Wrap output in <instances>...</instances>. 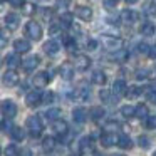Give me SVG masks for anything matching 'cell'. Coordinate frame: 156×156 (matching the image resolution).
I'll return each instance as SVG.
<instances>
[{
	"mask_svg": "<svg viewBox=\"0 0 156 156\" xmlns=\"http://www.w3.org/2000/svg\"><path fill=\"white\" fill-rule=\"evenodd\" d=\"M25 126H27L29 134H30L32 138H39V136L42 134V129H44L42 119H41V116H37V114L29 116V118H27V122H25Z\"/></svg>",
	"mask_w": 156,
	"mask_h": 156,
	"instance_id": "6da1fadb",
	"label": "cell"
},
{
	"mask_svg": "<svg viewBox=\"0 0 156 156\" xmlns=\"http://www.w3.org/2000/svg\"><path fill=\"white\" fill-rule=\"evenodd\" d=\"M25 34H27V37L32 39V41H41V39H42V27H41V24L35 22V20L27 22V25H25Z\"/></svg>",
	"mask_w": 156,
	"mask_h": 156,
	"instance_id": "7a4b0ae2",
	"label": "cell"
},
{
	"mask_svg": "<svg viewBox=\"0 0 156 156\" xmlns=\"http://www.w3.org/2000/svg\"><path fill=\"white\" fill-rule=\"evenodd\" d=\"M79 154L81 156H94L96 154V146L91 138H82L79 143Z\"/></svg>",
	"mask_w": 156,
	"mask_h": 156,
	"instance_id": "3957f363",
	"label": "cell"
},
{
	"mask_svg": "<svg viewBox=\"0 0 156 156\" xmlns=\"http://www.w3.org/2000/svg\"><path fill=\"white\" fill-rule=\"evenodd\" d=\"M2 114L5 116V119H12L15 114H17V106L12 99H5L2 102Z\"/></svg>",
	"mask_w": 156,
	"mask_h": 156,
	"instance_id": "277c9868",
	"label": "cell"
},
{
	"mask_svg": "<svg viewBox=\"0 0 156 156\" xmlns=\"http://www.w3.org/2000/svg\"><path fill=\"white\" fill-rule=\"evenodd\" d=\"M102 44H104L106 51L109 52H119L122 49V41L119 37H106Z\"/></svg>",
	"mask_w": 156,
	"mask_h": 156,
	"instance_id": "5b68a950",
	"label": "cell"
},
{
	"mask_svg": "<svg viewBox=\"0 0 156 156\" xmlns=\"http://www.w3.org/2000/svg\"><path fill=\"white\" fill-rule=\"evenodd\" d=\"M51 81H52L51 72H45V71L37 72V74H35V77H34V84H35V87H45V86H47Z\"/></svg>",
	"mask_w": 156,
	"mask_h": 156,
	"instance_id": "8992f818",
	"label": "cell"
},
{
	"mask_svg": "<svg viewBox=\"0 0 156 156\" xmlns=\"http://www.w3.org/2000/svg\"><path fill=\"white\" fill-rule=\"evenodd\" d=\"M2 81H4V86H9V87H12V86L19 84V74L15 72V69H9V71H5L4 77H2Z\"/></svg>",
	"mask_w": 156,
	"mask_h": 156,
	"instance_id": "52a82bcc",
	"label": "cell"
},
{
	"mask_svg": "<svg viewBox=\"0 0 156 156\" xmlns=\"http://www.w3.org/2000/svg\"><path fill=\"white\" fill-rule=\"evenodd\" d=\"M42 98H44V94H42L41 91H32L27 94L25 102H27V106H30V108H35V106L42 104Z\"/></svg>",
	"mask_w": 156,
	"mask_h": 156,
	"instance_id": "ba28073f",
	"label": "cell"
},
{
	"mask_svg": "<svg viewBox=\"0 0 156 156\" xmlns=\"http://www.w3.org/2000/svg\"><path fill=\"white\" fill-rule=\"evenodd\" d=\"M39 64H41V57H39V55H29L27 59L22 61V67H24L27 72L35 71V67H37Z\"/></svg>",
	"mask_w": 156,
	"mask_h": 156,
	"instance_id": "9c48e42d",
	"label": "cell"
},
{
	"mask_svg": "<svg viewBox=\"0 0 156 156\" xmlns=\"http://www.w3.org/2000/svg\"><path fill=\"white\" fill-rule=\"evenodd\" d=\"M89 66H91V59H89L87 55H84V54L76 55V59H74V67L77 69V71H87Z\"/></svg>",
	"mask_w": 156,
	"mask_h": 156,
	"instance_id": "30bf717a",
	"label": "cell"
},
{
	"mask_svg": "<svg viewBox=\"0 0 156 156\" xmlns=\"http://www.w3.org/2000/svg\"><path fill=\"white\" fill-rule=\"evenodd\" d=\"M138 19H139V14L133 9H124L121 12V20L126 22V24H134V22H138Z\"/></svg>",
	"mask_w": 156,
	"mask_h": 156,
	"instance_id": "8fae6325",
	"label": "cell"
},
{
	"mask_svg": "<svg viewBox=\"0 0 156 156\" xmlns=\"http://www.w3.org/2000/svg\"><path fill=\"white\" fill-rule=\"evenodd\" d=\"M118 141H119V138L114 134V133H111V131L104 133V134L101 136V144L104 146V148H111V146L118 144Z\"/></svg>",
	"mask_w": 156,
	"mask_h": 156,
	"instance_id": "7c38bea8",
	"label": "cell"
},
{
	"mask_svg": "<svg viewBox=\"0 0 156 156\" xmlns=\"http://www.w3.org/2000/svg\"><path fill=\"white\" fill-rule=\"evenodd\" d=\"M52 129H54L59 136H64V134H67V131H69V124L64 119L59 118V119H55V121H52Z\"/></svg>",
	"mask_w": 156,
	"mask_h": 156,
	"instance_id": "4fadbf2b",
	"label": "cell"
},
{
	"mask_svg": "<svg viewBox=\"0 0 156 156\" xmlns=\"http://www.w3.org/2000/svg\"><path fill=\"white\" fill-rule=\"evenodd\" d=\"M5 25H7L9 30H15V29L19 27V22H20V17H19L17 14H7L5 15Z\"/></svg>",
	"mask_w": 156,
	"mask_h": 156,
	"instance_id": "5bb4252c",
	"label": "cell"
},
{
	"mask_svg": "<svg viewBox=\"0 0 156 156\" xmlns=\"http://www.w3.org/2000/svg\"><path fill=\"white\" fill-rule=\"evenodd\" d=\"M126 91H128V84H126V81H122V79H118V81H114V84H112V92H114L116 96H126Z\"/></svg>",
	"mask_w": 156,
	"mask_h": 156,
	"instance_id": "9a60e30c",
	"label": "cell"
},
{
	"mask_svg": "<svg viewBox=\"0 0 156 156\" xmlns=\"http://www.w3.org/2000/svg\"><path fill=\"white\" fill-rule=\"evenodd\" d=\"M14 49L19 54H25V52L30 51V42L25 41V39H17V41L14 42Z\"/></svg>",
	"mask_w": 156,
	"mask_h": 156,
	"instance_id": "2e32d148",
	"label": "cell"
},
{
	"mask_svg": "<svg viewBox=\"0 0 156 156\" xmlns=\"http://www.w3.org/2000/svg\"><path fill=\"white\" fill-rule=\"evenodd\" d=\"M59 51H61V44L57 41H47L44 44V52L49 55H55Z\"/></svg>",
	"mask_w": 156,
	"mask_h": 156,
	"instance_id": "e0dca14e",
	"label": "cell"
},
{
	"mask_svg": "<svg viewBox=\"0 0 156 156\" xmlns=\"http://www.w3.org/2000/svg\"><path fill=\"white\" fill-rule=\"evenodd\" d=\"M87 111H86V108H74L72 109V119H74L76 122H86V119H87Z\"/></svg>",
	"mask_w": 156,
	"mask_h": 156,
	"instance_id": "ac0fdd59",
	"label": "cell"
},
{
	"mask_svg": "<svg viewBox=\"0 0 156 156\" xmlns=\"http://www.w3.org/2000/svg\"><path fill=\"white\" fill-rule=\"evenodd\" d=\"M76 15H77L81 20H91V17H92V10L89 7H86V5H79L77 9H76Z\"/></svg>",
	"mask_w": 156,
	"mask_h": 156,
	"instance_id": "d6986e66",
	"label": "cell"
},
{
	"mask_svg": "<svg viewBox=\"0 0 156 156\" xmlns=\"http://www.w3.org/2000/svg\"><path fill=\"white\" fill-rule=\"evenodd\" d=\"M5 64L9 66V69H15V67H19V66L22 64L20 57H19V52H15V54H9V55H5Z\"/></svg>",
	"mask_w": 156,
	"mask_h": 156,
	"instance_id": "ffe728a7",
	"label": "cell"
},
{
	"mask_svg": "<svg viewBox=\"0 0 156 156\" xmlns=\"http://www.w3.org/2000/svg\"><path fill=\"white\" fill-rule=\"evenodd\" d=\"M59 74H61L62 79L71 81L72 76H74V67H72L71 64H64V66H61V69H59Z\"/></svg>",
	"mask_w": 156,
	"mask_h": 156,
	"instance_id": "44dd1931",
	"label": "cell"
},
{
	"mask_svg": "<svg viewBox=\"0 0 156 156\" xmlns=\"http://www.w3.org/2000/svg\"><path fill=\"white\" fill-rule=\"evenodd\" d=\"M139 32H141V35H144V37H151V35H154L156 27L151 22H144V24L141 25V29H139Z\"/></svg>",
	"mask_w": 156,
	"mask_h": 156,
	"instance_id": "7402d4cb",
	"label": "cell"
},
{
	"mask_svg": "<svg viewBox=\"0 0 156 156\" xmlns=\"http://www.w3.org/2000/svg\"><path fill=\"white\" fill-rule=\"evenodd\" d=\"M106 74L102 71H94L92 72V76H91V81L94 82V84H98V86H104L106 84Z\"/></svg>",
	"mask_w": 156,
	"mask_h": 156,
	"instance_id": "603a6c76",
	"label": "cell"
},
{
	"mask_svg": "<svg viewBox=\"0 0 156 156\" xmlns=\"http://www.w3.org/2000/svg\"><path fill=\"white\" fill-rule=\"evenodd\" d=\"M104 114H106V111L101 108V106H94V108H91V111H89V116H91V119H94V121L102 119Z\"/></svg>",
	"mask_w": 156,
	"mask_h": 156,
	"instance_id": "cb8c5ba5",
	"label": "cell"
},
{
	"mask_svg": "<svg viewBox=\"0 0 156 156\" xmlns=\"http://www.w3.org/2000/svg\"><path fill=\"white\" fill-rule=\"evenodd\" d=\"M118 146L121 149H131L133 148V141L128 134H121L119 136V141H118Z\"/></svg>",
	"mask_w": 156,
	"mask_h": 156,
	"instance_id": "d4e9b609",
	"label": "cell"
},
{
	"mask_svg": "<svg viewBox=\"0 0 156 156\" xmlns=\"http://www.w3.org/2000/svg\"><path fill=\"white\" fill-rule=\"evenodd\" d=\"M10 136L15 139V141H24L25 133H24V129H22L20 126H14V128L10 129Z\"/></svg>",
	"mask_w": 156,
	"mask_h": 156,
	"instance_id": "484cf974",
	"label": "cell"
},
{
	"mask_svg": "<svg viewBox=\"0 0 156 156\" xmlns=\"http://www.w3.org/2000/svg\"><path fill=\"white\" fill-rule=\"evenodd\" d=\"M54 148H55V139L52 138V136L44 138V141H42V149H44L45 153H49V151H52Z\"/></svg>",
	"mask_w": 156,
	"mask_h": 156,
	"instance_id": "4316f807",
	"label": "cell"
},
{
	"mask_svg": "<svg viewBox=\"0 0 156 156\" xmlns=\"http://www.w3.org/2000/svg\"><path fill=\"white\" fill-rule=\"evenodd\" d=\"M136 118H139V119H148V118H149L148 106H146V104H139L138 108H136Z\"/></svg>",
	"mask_w": 156,
	"mask_h": 156,
	"instance_id": "83f0119b",
	"label": "cell"
},
{
	"mask_svg": "<svg viewBox=\"0 0 156 156\" xmlns=\"http://www.w3.org/2000/svg\"><path fill=\"white\" fill-rule=\"evenodd\" d=\"M121 116L122 118H134L136 116V108H133V106H122L121 108Z\"/></svg>",
	"mask_w": 156,
	"mask_h": 156,
	"instance_id": "f1b7e54d",
	"label": "cell"
},
{
	"mask_svg": "<svg viewBox=\"0 0 156 156\" xmlns=\"http://www.w3.org/2000/svg\"><path fill=\"white\" fill-rule=\"evenodd\" d=\"M141 89L138 87V86H129L128 87V91H126V98H129V99H136L139 94H141Z\"/></svg>",
	"mask_w": 156,
	"mask_h": 156,
	"instance_id": "f546056e",
	"label": "cell"
},
{
	"mask_svg": "<svg viewBox=\"0 0 156 156\" xmlns=\"http://www.w3.org/2000/svg\"><path fill=\"white\" fill-rule=\"evenodd\" d=\"M59 116H61V109L59 108H51L45 111V118L51 119V121H55V119H59Z\"/></svg>",
	"mask_w": 156,
	"mask_h": 156,
	"instance_id": "4dcf8cb0",
	"label": "cell"
},
{
	"mask_svg": "<svg viewBox=\"0 0 156 156\" xmlns=\"http://www.w3.org/2000/svg\"><path fill=\"white\" fill-rule=\"evenodd\" d=\"M61 25L62 27H66V29H69V27H72V14H62L61 15Z\"/></svg>",
	"mask_w": 156,
	"mask_h": 156,
	"instance_id": "1f68e13d",
	"label": "cell"
},
{
	"mask_svg": "<svg viewBox=\"0 0 156 156\" xmlns=\"http://www.w3.org/2000/svg\"><path fill=\"white\" fill-rule=\"evenodd\" d=\"M144 12H146L148 15H151V17H154V15H156V2H154V0H149V2H146Z\"/></svg>",
	"mask_w": 156,
	"mask_h": 156,
	"instance_id": "d6a6232c",
	"label": "cell"
},
{
	"mask_svg": "<svg viewBox=\"0 0 156 156\" xmlns=\"http://www.w3.org/2000/svg\"><path fill=\"white\" fill-rule=\"evenodd\" d=\"M77 96H79L81 99H87L89 96H91V91H89L86 86H81V87L77 89Z\"/></svg>",
	"mask_w": 156,
	"mask_h": 156,
	"instance_id": "836d02e7",
	"label": "cell"
},
{
	"mask_svg": "<svg viewBox=\"0 0 156 156\" xmlns=\"http://www.w3.org/2000/svg\"><path fill=\"white\" fill-rule=\"evenodd\" d=\"M149 51H151V47H149L148 44H144V42H141V44L138 45V52H139V54L149 55Z\"/></svg>",
	"mask_w": 156,
	"mask_h": 156,
	"instance_id": "e575fe53",
	"label": "cell"
},
{
	"mask_svg": "<svg viewBox=\"0 0 156 156\" xmlns=\"http://www.w3.org/2000/svg\"><path fill=\"white\" fill-rule=\"evenodd\" d=\"M148 74H149V71H148V69H139V71L136 72V79H138V81H143V79H148Z\"/></svg>",
	"mask_w": 156,
	"mask_h": 156,
	"instance_id": "d590c367",
	"label": "cell"
},
{
	"mask_svg": "<svg viewBox=\"0 0 156 156\" xmlns=\"http://www.w3.org/2000/svg\"><path fill=\"white\" fill-rule=\"evenodd\" d=\"M5 156H19V151L15 149L14 144H10V146L5 148Z\"/></svg>",
	"mask_w": 156,
	"mask_h": 156,
	"instance_id": "8d00e7d4",
	"label": "cell"
},
{
	"mask_svg": "<svg viewBox=\"0 0 156 156\" xmlns=\"http://www.w3.org/2000/svg\"><path fill=\"white\" fill-rule=\"evenodd\" d=\"M138 143H139V146H141V148H144V149L149 148V139L146 138V136H139V138H138Z\"/></svg>",
	"mask_w": 156,
	"mask_h": 156,
	"instance_id": "74e56055",
	"label": "cell"
},
{
	"mask_svg": "<svg viewBox=\"0 0 156 156\" xmlns=\"http://www.w3.org/2000/svg\"><path fill=\"white\" fill-rule=\"evenodd\" d=\"M52 101H54V92H45L42 98V104H51Z\"/></svg>",
	"mask_w": 156,
	"mask_h": 156,
	"instance_id": "f35d334b",
	"label": "cell"
},
{
	"mask_svg": "<svg viewBox=\"0 0 156 156\" xmlns=\"http://www.w3.org/2000/svg\"><path fill=\"white\" fill-rule=\"evenodd\" d=\"M102 4H104L106 9H114L119 4V0H102Z\"/></svg>",
	"mask_w": 156,
	"mask_h": 156,
	"instance_id": "ab89813d",
	"label": "cell"
},
{
	"mask_svg": "<svg viewBox=\"0 0 156 156\" xmlns=\"http://www.w3.org/2000/svg\"><path fill=\"white\" fill-rule=\"evenodd\" d=\"M61 29H62L61 24H52L51 29H49V32H51L52 35H55V34H59V32H61Z\"/></svg>",
	"mask_w": 156,
	"mask_h": 156,
	"instance_id": "60d3db41",
	"label": "cell"
},
{
	"mask_svg": "<svg viewBox=\"0 0 156 156\" xmlns=\"http://www.w3.org/2000/svg\"><path fill=\"white\" fill-rule=\"evenodd\" d=\"M86 45H87L89 51H96V49H98V41H96V39H89Z\"/></svg>",
	"mask_w": 156,
	"mask_h": 156,
	"instance_id": "b9f144b4",
	"label": "cell"
},
{
	"mask_svg": "<svg viewBox=\"0 0 156 156\" xmlns=\"http://www.w3.org/2000/svg\"><path fill=\"white\" fill-rule=\"evenodd\" d=\"M55 4H57V9H67L71 0H55Z\"/></svg>",
	"mask_w": 156,
	"mask_h": 156,
	"instance_id": "7bdbcfd3",
	"label": "cell"
},
{
	"mask_svg": "<svg viewBox=\"0 0 156 156\" xmlns=\"http://www.w3.org/2000/svg\"><path fill=\"white\" fill-rule=\"evenodd\" d=\"M146 124H148V128H156V116H149L146 119Z\"/></svg>",
	"mask_w": 156,
	"mask_h": 156,
	"instance_id": "ee69618b",
	"label": "cell"
},
{
	"mask_svg": "<svg viewBox=\"0 0 156 156\" xmlns=\"http://www.w3.org/2000/svg\"><path fill=\"white\" fill-rule=\"evenodd\" d=\"M34 10H35V5H32V4H25L24 5V14H32Z\"/></svg>",
	"mask_w": 156,
	"mask_h": 156,
	"instance_id": "f6af8a7d",
	"label": "cell"
},
{
	"mask_svg": "<svg viewBox=\"0 0 156 156\" xmlns=\"http://www.w3.org/2000/svg\"><path fill=\"white\" fill-rule=\"evenodd\" d=\"M19 156H32V149L30 148H22L19 151Z\"/></svg>",
	"mask_w": 156,
	"mask_h": 156,
	"instance_id": "bcb514c9",
	"label": "cell"
},
{
	"mask_svg": "<svg viewBox=\"0 0 156 156\" xmlns=\"http://www.w3.org/2000/svg\"><path fill=\"white\" fill-rule=\"evenodd\" d=\"M112 128H119V124L116 121H109L108 124H106V129H108V131H112Z\"/></svg>",
	"mask_w": 156,
	"mask_h": 156,
	"instance_id": "7dc6e473",
	"label": "cell"
},
{
	"mask_svg": "<svg viewBox=\"0 0 156 156\" xmlns=\"http://www.w3.org/2000/svg\"><path fill=\"white\" fill-rule=\"evenodd\" d=\"M42 15H44V19H47V20H49V19L52 17V10H51V9H44V10H42Z\"/></svg>",
	"mask_w": 156,
	"mask_h": 156,
	"instance_id": "c3c4849f",
	"label": "cell"
},
{
	"mask_svg": "<svg viewBox=\"0 0 156 156\" xmlns=\"http://www.w3.org/2000/svg\"><path fill=\"white\" fill-rule=\"evenodd\" d=\"M9 2H10L12 7H22V5H24V2H22V0H9Z\"/></svg>",
	"mask_w": 156,
	"mask_h": 156,
	"instance_id": "681fc988",
	"label": "cell"
},
{
	"mask_svg": "<svg viewBox=\"0 0 156 156\" xmlns=\"http://www.w3.org/2000/svg\"><path fill=\"white\" fill-rule=\"evenodd\" d=\"M2 47H5V45H7V32L5 30H2Z\"/></svg>",
	"mask_w": 156,
	"mask_h": 156,
	"instance_id": "f907efd6",
	"label": "cell"
},
{
	"mask_svg": "<svg viewBox=\"0 0 156 156\" xmlns=\"http://www.w3.org/2000/svg\"><path fill=\"white\" fill-rule=\"evenodd\" d=\"M99 96H101L102 101H108V99H109V92L108 91H101V94H99Z\"/></svg>",
	"mask_w": 156,
	"mask_h": 156,
	"instance_id": "816d5d0a",
	"label": "cell"
},
{
	"mask_svg": "<svg viewBox=\"0 0 156 156\" xmlns=\"http://www.w3.org/2000/svg\"><path fill=\"white\" fill-rule=\"evenodd\" d=\"M149 57L156 59V45H153V47H151V51H149Z\"/></svg>",
	"mask_w": 156,
	"mask_h": 156,
	"instance_id": "f5cc1de1",
	"label": "cell"
},
{
	"mask_svg": "<svg viewBox=\"0 0 156 156\" xmlns=\"http://www.w3.org/2000/svg\"><path fill=\"white\" fill-rule=\"evenodd\" d=\"M126 2H128L129 5H133V4H136V2H138V0H126Z\"/></svg>",
	"mask_w": 156,
	"mask_h": 156,
	"instance_id": "db71d44e",
	"label": "cell"
},
{
	"mask_svg": "<svg viewBox=\"0 0 156 156\" xmlns=\"http://www.w3.org/2000/svg\"><path fill=\"white\" fill-rule=\"evenodd\" d=\"M111 156H121V154H111Z\"/></svg>",
	"mask_w": 156,
	"mask_h": 156,
	"instance_id": "11a10c76",
	"label": "cell"
},
{
	"mask_svg": "<svg viewBox=\"0 0 156 156\" xmlns=\"http://www.w3.org/2000/svg\"><path fill=\"white\" fill-rule=\"evenodd\" d=\"M153 156H156V151H154V154H153Z\"/></svg>",
	"mask_w": 156,
	"mask_h": 156,
	"instance_id": "9f6ffc18",
	"label": "cell"
},
{
	"mask_svg": "<svg viewBox=\"0 0 156 156\" xmlns=\"http://www.w3.org/2000/svg\"><path fill=\"white\" fill-rule=\"evenodd\" d=\"M2 2H7V0H2Z\"/></svg>",
	"mask_w": 156,
	"mask_h": 156,
	"instance_id": "6f0895ef",
	"label": "cell"
}]
</instances>
